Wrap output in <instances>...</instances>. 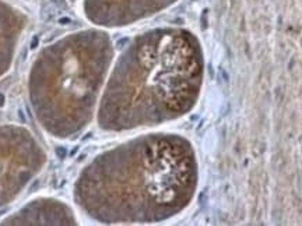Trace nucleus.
<instances>
[{
	"instance_id": "obj_1",
	"label": "nucleus",
	"mask_w": 302,
	"mask_h": 226,
	"mask_svg": "<svg viewBox=\"0 0 302 226\" xmlns=\"http://www.w3.org/2000/svg\"><path fill=\"white\" fill-rule=\"evenodd\" d=\"M199 181L192 144L172 133L127 140L97 155L74 183V202L100 223H157L181 214Z\"/></svg>"
},
{
	"instance_id": "obj_2",
	"label": "nucleus",
	"mask_w": 302,
	"mask_h": 226,
	"mask_svg": "<svg viewBox=\"0 0 302 226\" xmlns=\"http://www.w3.org/2000/svg\"><path fill=\"white\" fill-rule=\"evenodd\" d=\"M204 74L200 45L183 31L140 36L119 56L97 108L105 131L153 127L185 116L196 105Z\"/></svg>"
},
{
	"instance_id": "obj_3",
	"label": "nucleus",
	"mask_w": 302,
	"mask_h": 226,
	"mask_svg": "<svg viewBox=\"0 0 302 226\" xmlns=\"http://www.w3.org/2000/svg\"><path fill=\"white\" fill-rule=\"evenodd\" d=\"M56 50L60 57H53L49 49L41 53L31 97L41 126L51 136L69 138L88 126L98 108L112 49L108 41L98 38L87 48L66 49L67 56Z\"/></svg>"
},
{
	"instance_id": "obj_4",
	"label": "nucleus",
	"mask_w": 302,
	"mask_h": 226,
	"mask_svg": "<svg viewBox=\"0 0 302 226\" xmlns=\"http://www.w3.org/2000/svg\"><path fill=\"white\" fill-rule=\"evenodd\" d=\"M113 4V11L111 13L106 24H123V21H130L133 18L144 15L153 10L151 4H161L164 0H106ZM166 2V0H165Z\"/></svg>"
},
{
	"instance_id": "obj_5",
	"label": "nucleus",
	"mask_w": 302,
	"mask_h": 226,
	"mask_svg": "<svg viewBox=\"0 0 302 226\" xmlns=\"http://www.w3.org/2000/svg\"><path fill=\"white\" fill-rule=\"evenodd\" d=\"M2 103H3V97L0 95V105H2Z\"/></svg>"
}]
</instances>
